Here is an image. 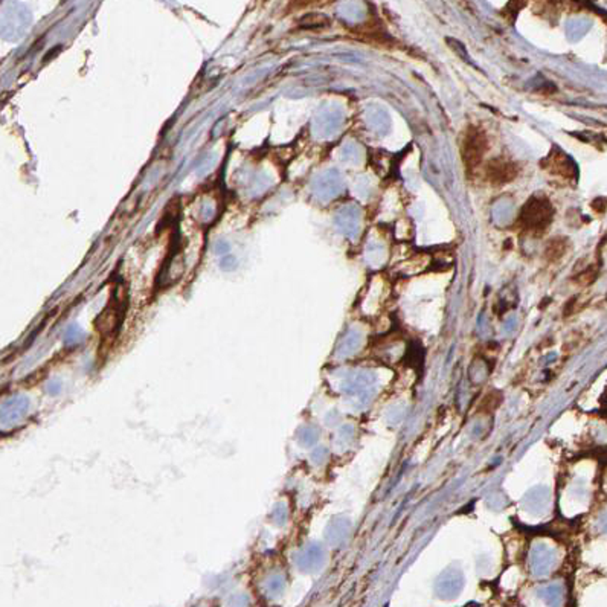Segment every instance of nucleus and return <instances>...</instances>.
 Listing matches in <instances>:
<instances>
[{
    "instance_id": "nucleus-1",
    "label": "nucleus",
    "mask_w": 607,
    "mask_h": 607,
    "mask_svg": "<svg viewBox=\"0 0 607 607\" xmlns=\"http://www.w3.org/2000/svg\"><path fill=\"white\" fill-rule=\"evenodd\" d=\"M552 219L554 208L551 201L543 196H533L522 206L517 217V228L527 235L542 237L551 226Z\"/></svg>"
},
{
    "instance_id": "nucleus-2",
    "label": "nucleus",
    "mask_w": 607,
    "mask_h": 607,
    "mask_svg": "<svg viewBox=\"0 0 607 607\" xmlns=\"http://www.w3.org/2000/svg\"><path fill=\"white\" fill-rule=\"evenodd\" d=\"M461 159L467 172H473L484 162V157L489 152V138L482 129L476 125H469L461 138Z\"/></svg>"
},
{
    "instance_id": "nucleus-3",
    "label": "nucleus",
    "mask_w": 607,
    "mask_h": 607,
    "mask_svg": "<svg viewBox=\"0 0 607 607\" xmlns=\"http://www.w3.org/2000/svg\"><path fill=\"white\" fill-rule=\"evenodd\" d=\"M519 172V163L505 159V157H494L484 167L485 181L493 186H504L514 182Z\"/></svg>"
},
{
    "instance_id": "nucleus-4",
    "label": "nucleus",
    "mask_w": 607,
    "mask_h": 607,
    "mask_svg": "<svg viewBox=\"0 0 607 607\" xmlns=\"http://www.w3.org/2000/svg\"><path fill=\"white\" fill-rule=\"evenodd\" d=\"M541 167L550 174L565 179V181H577V176H579L577 163L559 147H552L550 154L542 159Z\"/></svg>"
},
{
    "instance_id": "nucleus-5",
    "label": "nucleus",
    "mask_w": 607,
    "mask_h": 607,
    "mask_svg": "<svg viewBox=\"0 0 607 607\" xmlns=\"http://www.w3.org/2000/svg\"><path fill=\"white\" fill-rule=\"evenodd\" d=\"M557 565V552L546 543H536L529 551V572L537 579L550 575Z\"/></svg>"
},
{
    "instance_id": "nucleus-6",
    "label": "nucleus",
    "mask_w": 607,
    "mask_h": 607,
    "mask_svg": "<svg viewBox=\"0 0 607 607\" xmlns=\"http://www.w3.org/2000/svg\"><path fill=\"white\" fill-rule=\"evenodd\" d=\"M464 588V575L456 568H447L446 571L438 577L435 583V592L441 599H453L458 597Z\"/></svg>"
},
{
    "instance_id": "nucleus-7",
    "label": "nucleus",
    "mask_w": 607,
    "mask_h": 607,
    "mask_svg": "<svg viewBox=\"0 0 607 607\" xmlns=\"http://www.w3.org/2000/svg\"><path fill=\"white\" fill-rule=\"evenodd\" d=\"M523 508L531 514H542L551 505V493L548 489H534L525 494L522 500Z\"/></svg>"
},
{
    "instance_id": "nucleus-8",
    "label": "nucleus",
    "mask_w": 607,
    "mask_h": 607,
    "mask_svg": "<svg viewBox=\"0 0 607 607\" xmlns=\"http://www.w3.org/2000/svg\"><path fill=\"white\" fill-rule=\"evenodd\" d=\"M537 598L541 599L545 607H561L565 601V589L561 584L552 583L538 588L536 592Z\"/></svg>"
},
{
    "instance_id": "nucleus-9",
    "label": "nucleus",
    "mask_w": 607,
    "mask_h": 607,
    "mask_svg": "<svg viewBox=\"0 0 607 607\" xmlns=\"http://www.w3.org/2000/svg\"><path fill=\"white\" fill-rule=\"evenodd\" d=\"M491 376V365L485 357H476L469 366V380L471 385L481 386Z\"/></svg>"
},
{
    "instance_id": "nucleus-10",
    "label": "nucleus",
    "mask_w": 607,
    "mask_h": 607,
    "mask_svg": "<svg viewBox=\"0 0 607 607\" xmlns=\"http://www.w3.org/2000/svg\"><path fill=\"white\" fill-rule=\"evenodd\" d=\"M569 251V239L566 237H554L545 247L543 257L548 263L554 264L565 257Z\"/></svg>"
},
{
    "instance_id": "nucleus-11",
    "label": "nucleus",
    "mask_w": 607,
    "mask_h": 607,
    "mask_svg": "<svg viewBox=\"0 0 607 607\" xmlns=\"http://www.w3.org/2000/svg\"><path fill=\"white\" fill-rule=\"evenodd\" d=\"M595 278H597V267H589L579 276V278H577V281L583 284V286H586V284L594 282Z\"/></svg>"
},
{
    "instance_id": "nucleus-12",
    "label": "nucleus",
    "mask_w": 607,
    "mask_h": 607,
    "mask_svg": "<svg viewBox=\"0 0 607 607\" xmlns=\"http://www.w3.org/2000/svg\"><path fill=\"white\" fill-rule=\"evenodd\" d=\"M599 527H601L604 533H607V513L601 517V519H599Z\"/></svg>"
},
{
    "instance_id": "nucleus-13",
    "label": "nucleus",
    "mask_w": 607,
    "mask_h": 607,
    "mask_svg": "<svg viewBox=\"0 0 607 607\" xmlns=\"http://www.w3.org/2000/svg\"><path fill=\"white\" fill-rule=\"evenodd\" d=\"M606 491H607V475H606Z\"/></svg>"
}]
</instances>
